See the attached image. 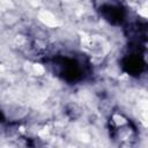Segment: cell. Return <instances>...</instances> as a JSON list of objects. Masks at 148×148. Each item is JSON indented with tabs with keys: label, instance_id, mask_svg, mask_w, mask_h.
Masks as SVG:
<instances>
[{
	"label": "cell",
	"instance_id": "2",
	"mask_svg": "<svg viewBox=\"0 0 148 148\" xmlns=\"http://www.w3.org/2000/svg\"><path fill=\"white\" fill-rule=\"evenodd\" d=\"M101 14L108 20L110 23H121L124 20V10L120 7V5L109 1L103 2L101 6Z\"/></svg>",
	"mask_w": 148,
	"mask_h": 148
},
{
	"label": "cell",
	"instance_id": "1",
	"mask_svg": "<svg viewBox=\"0 0 148 148\" xmlns=\"http://www.w3.org/2000/svg\"><path fill=\"white\" fill-rule=\"evenodd\" d=\"M57 68V73L67 81H79L83 77V66L75 58L62 57L56 60L53 65Z\"/></svg>",
	"mask_w": 148,
	"mask_h": 148
}]
</instances>
